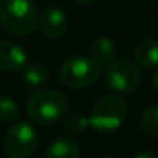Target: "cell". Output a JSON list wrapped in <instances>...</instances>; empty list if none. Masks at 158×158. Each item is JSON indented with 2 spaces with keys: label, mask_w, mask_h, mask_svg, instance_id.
<instances>
[{
  "label": "cell",
  "mask_w": 158,
  "mask_h": 158,
  "mask_svg": "<svg viewBox=\"0 0 158 158\" xmlns=\"http://www.w3.org/2000/svg\"><path fill=\"white\" fill-rule=\"evenodd\" d=\"M133 60L141 68L158 67V39L146 37L133 48Z\"/></svg>",
  "instance_id": "9c48e42d"
},
{
  "label": "cell",
  "mask_w": 158,
  "mask_h": 158,
  "mask_svg": "<svg viewBox=\"0 0 158 158\" xmlns=\"http://www.w3.org/2000/svg\"><path fill=\"white\" fill-rule=\"evenodd\" d=\"M127 116V102L118 95H107L99 98L89 116L90 126L99 133L116 130Z\"/></svg>",
  "instance_id": "3957f363"
},
{
  "label": "cell",
  "mask_w": 158,
  "mask_h": 158,
  "mask_svg": "<svg viewBox=\"0 0 158 158\" xmlns=\"http://www.w3.org/2000/svg\"><path fill=\"white\" fill-rule=\"evenodd\" d=\"M79 153L81 146L77 141L71 138H59L48 146L45 158H79Z\"/></svg>",
  "instance_id": "30bf717a"
},
{
  "label": "cell",
  "mask_w": 158,
  "mask_h": 158,
  "mask_svg": "<svg viewBox=\"0 0 158 158\" xmlns=\"http://www.w3.org/2000/svg\"><path fill=\"white\" fill-rule=\"evenodd\" d=\"M152 85H153L155 90H158V70L152 74Z\"/></svg>",
  "instance_id": "e0dca14e"
},
{
  "label": "cell",
  "mask_w": 158,
  "mask_h": 158,
  "mask_svg": "<svg viewBox=\"0 0 158 158\" xmlns=\"http://www.w3.org/2000/svg\"><path fill=\"white\" fill-rule=\"evenodd\" d=\"M89 126H90L89 118H85L82 113H79V112H73V113L67 115L65 119H64V129L70 135L84 133Z\"/></svg>",
  "instance_id": "5bb4252c"
},
{
  "label": "cell",
  "mask_w": 158,
  "mask_h": 158,
  "mask_svg": "<svg viewBox=\"0 0 158 158\" xmlns=\"http://www.w3.org/2000/svg\"><path fill=\"white\" fill-rule=\"evenodd\" d=\"M90 54H92L93 60H96L99 65L106 67L116 59V47H115L113 40H110L109 37H98L92 44Z\"/></svg>",
  "instance_id": "8fae6325"
},
{
  "label": "cell",
  "mask_w": 158,
  "mask_h": 158,
  "mask_svg": "<svg viewBox=\"0 0 158 158\" xmlns=\"http://www.w3.org/2000/svg\"><path fill=\"white\" fill-rule=\"evenodd\" d=\"M104 81L109 89L118 93H130L141 84V71L135 60L115 59L104 70Z\"/></svg>",
  "instance_id": "5b68a950"
},
{
  "label": "cell",
  "mask_w": 158,
  "mask_h": 158,
  "mask_svg": "<svg viewBox=\"0 0 158 158\" xmlns=\"http://www.w3.org/2000/svg\"><path fill=\"white\" fill-rule=\"evenodd\" d=\"M76 3H81V5H89L92 2H95V0H74Z\"/></svg>",
  "instance_id": "ac0fdd59"
},
{
  "label": "cell",
  "mask_w": 158,
  "mask_h": 158,
  "mask_svg": "<svg viewBox=\"0 0 158 158\" xmlns=\"http://www.w3.org/2000/svg\"><path fill=\"white\" fill-rule=\"evenodd\" d=\"M20 110L14 99L10 96H0V121L3 123H13L19 118Z\"/></svg>",
  "instance_id": "9a60e30c"
},
{
  "label": "cell",
  "mask_w": 158,
  "mask_h": 158,
  "mask_svg": "<svg viewBox=\"0 0 158 158\" xmlns=\"http://www.w3.org/2000/svg\"><path fill=\"white\" fill-rule=\"evenodd\" d=\"M23 79L31 87H40L45 85L50 79V71L45 65L33 62L23 67Z\"/></svg>",
  "instance_id": "7c38bea8"
},
{
  "label": "cell",
  "mask_w": 158,
  "mask_h": 158,
  "mask_svg": "<svg viewBox=\"0 0 158 158\" xmlns=\"http://www.w3.org/2000/svg\"><path fill=\"white\" fill-rule=\"evenodd\" d=\"M139 124L146 135L158 138V106L147 107L141 115Z\"/></svg>",
  "instance_id": "4fadbf2b"
},
{
  "label": "cell",
  "mask_w": 158,
  "mask_h": 158,
  "mask_svg": "<svg viewBox=\"0 0 158 158\" xmlns=\"http://www.w3.org/2000/svg\"><path fill=\"white\" fill-rule=\"evenodd\" d=\"M67 110L68 99L57 90H40L34 93L27 104V113L30 119L40 126H48L59 121Z\"/></svg>",
  "instance_id": "7a4b0ae2"
},
{
  "label": "cell",
  "mask_w": 158,
  "mask_h": 158,
  "mask_svg": "<svg viewBox=\"0 0 158 158\" xmlns=\"http://www.w3.org/2000/svg\"><path fill=\"white\" fill-rule=\"evenodd\" d=\"M5 152L10 158H28L37 147V133L27 121L14 123L3 141Z\"/></svg>",
  "instance_id": "8992f818"
},
{
  "label": "cell",
  "mask_w": 158,
  "mask_h": 158,
  "mask_svg": "<svg viewBox=\"0 0 158 158\" xmlns=\"http://www.w3.org/2000/svg\"><path fill=\"white\" fill-rule=\"evenodd\" d=\"M25 50L13 40H0V70L16 73L27 65Z\"/></svg>",
  "instance_id": "ba28073f"
},
{
  "label": "cell",
  "mask_w": 158,
  "mask_h": 158,
  "mask_svg": "<svg viewBox=\"0 0 158 158\" xmlns=\"http://www.w3.org/2000/svg\"><path fill=\"white\" fill-rule=\"evenodd\" d=\"M39 30L47 39H60L68 30V17L59 6H48L39 17Z\"/></svg>",
  "instance_id": "52a82bcc"
},
{
  "label": "cell",
  "mask_w": 158,
  "mask_h": 158,
  "mask_svg": "<svg viewBox=\"0 0 158 158\" xmlns=\"http://www.w3.org/2000/svg\"><path fill=\"white\" fill-rule=\"evenodd\" d=\"M99 64L92 57L73 56L62 62L59 70V77L68 89H87L96 82L99 77Z\"/></svg>",
  "instance_id": "277c9868"
},
{
  "label": "cell",
  "mask_w": 158,
  "mask_h": 158,
  "mask_svg": "<svg viewBox=\"0 0 158 158\" xmlns=\"http://www.w3.org/2000/svg\"><path fill=\"white\" fill-rule=\"evenodd\" d=\"M0 2H2V0H0Z\"/></svg>",
  "instance_id": "d6986e66"
},
{
  "label": "cell",
  "mask_w": 158,
  "mask_h": 158,
  "mask_svg": "<svg viewBox=\"0 0 158 158\" xmlns=\"http://www.w3.org/2000/svg\"><path fill=\"white\" fill-rule=\"evenodd\" d=\"M133 158H158L155 153H152V152H149V150H141V152H138Z\"/></svg>",
  "instance_id": "2e32d148"
},
{
  "label": "cell",
  "mask_w": 158,
  "mask_h": 158,
  "mask_svg": "<svg viewBox=\"0 0 158 158\" xmlns=\"http://www.w3.org/2000/svg\"><path fill=\"white\" fill-rule=\"evenodd\" d=\"M37 6L33 0H2L0 25L14 36H27L37 25Z\"/></svg>",
  "instance_id": "6da1fadb"
}]
</instances>
